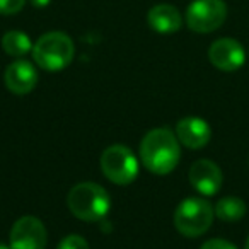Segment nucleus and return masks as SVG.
Instances as JSON below:
<instances>
[{"instance_id": "2eb2a0df", "label": "nucleus", "mask_w": 249, "mask_h": 249, "mask_svg": "<svg viewBox=\"0 0 249 249\" xmlns=\"http://www.w3.org/2000/svg\"><path fill=\"white\" fill-rule=\"evenodd\" d=\"M56 249H89V244L87 241L82 237V235H67L60 241V244L56 246Z\"/></svg>"}, {"instance_id": "f8f14e48", "label": "nucleus", "mask_w": 249, "mask_h": 249, "mask_svg": "<svg viewBox=\"0 0 249 249\" xmlns=\"http://www.w3.org/2000/svg\"><path fill=\"white\" fill-rule=\"evenodd\" d=\"M149 26L159 35H173L179 31L183 26V18L179 11L171 4H159L154 5L147 14Z\"/></svg>"}, {"instance_id": "f257e3e1", "label": "nucleus", "mask_w": 249, "mask_h": 249, "mask_svg": "<svg viewBox=\"0 0 249 249\" xmlns=\"http://www.w3.org/2000/svg\"><path fill=\"white\" fill-rule=\"evenodd\" d=\"M142 164L154 174H169L181 159V147L176 133L169 128H154L140 142Z\"/></svg>"}, {"instance_id": "20e7f679", "label": "nucleus", "mask_w": 249, "mask_h": 249, "mask_svg": "<svg viewBox=\"0 0 249 249\" xmlns=\"http://www.w3.org/2000/svg\"><path fill=\"white\" fill-rule=\"evenodd\" d=\"M215 210L205 198L190 196L178 205L174 212V227L184 237H200L212 227Z\"/></svg>"}, {"instance_id": "dca6fc26", "label": "nucleus", "mask_w": 249, "mask_h": 249, "mask_svg": "<svg viewBox=\"0 0 249 249\" xmlns=\"http://www.w3.org/2000/svg\"><path fill=\"white\" fill-rule=\"evenodd\" d=\"M26 0H0V14L14 16L22 11Z\"/></svg>"}, {"instance_id": "6ab92c4d", "label": "nucleus", "mask_w": 249, "mask_h": 249, "mask_svg": "<svg viewBox=\"0 0 249 249\" xmlns=\"http://www.w3.org/2000/svg\"><path fill=\"white\" fill-rule=\"evenodd\" d=\"M0 249H11V248H9V246H5V244H2V242H0Z\"/></svg>"}, {"instance_id": "423d86ee", "label": "nucleus", "mask_w": 249, "mask_h": 249, "mask_svg": "<svg viewBox=\"0 0 249 249\" xmlns=\"http://www.w3.org/2000/svg\"><path fill=\"white\" fill-rule=\"evenodd\" d=\"M227 19L224 0H193L186 9V24L193 33L208 35L220 28Z\"/></svg>"}, {"instance_id": "f3484780", "label": "nucleus", "mask_w": 249, "mask_h": 249, "mask_svg": "<svg viewBox=\"0 0 249 249\" xmlns=\"http://www.w3.org/2000/svg\"><path fill=\"white\" fill-rule=\"evenodd\" d=\"M200 249H237L232 242L225 241V239H208L201 244Z\"/></svg>"}, {"instance_id": "39448f33", "label": "nucleus", "mask_w": 249, "mask_h": 249, "mask_svg": "<svg viewBox=\"0 0 249 249\" xmlns=\"http://www.w3.org/2000/svg\"><path fill=\"white\" fill-rule=\"evenodd\" d=\"M101 169L111 183L126 186L139 176V160L128 147L116 143L101 154Z\"/></svg>"}, {"instance_id": "4468645a", "label": "nucleus", "mask_w": 249, "mask_h": 249, "mask_svg": "<svg viewBox=\"0 0 249 249\" xmlns=\"http://www.w3.org/2000/svg\"><path fill=\"white\" fill-rule=\"evenodd\" d=\"M2 48L7 55L16 56V58H22L33 52V43L29 36L22 31H7L2 36Z\"/></svg>"}, {"instance_id": "0eeeda50", "label": "nucleus", "mask_w": 249, "mask_h": 249, "mask_svg": "<svg viewBox=\"0 0 249 249\" xmlns=\"http://www.w3.org/2000/svg\"><path fill=\"white\" fill-rule=\"evenodd\" d=\"M46 242H48V234L39 218L26 215L12 225L9 237L11 249H45Z\"/></svg>"}, {"instance_id": "aec40b11", "label": "nucleus", "mask_w": 249, "mask_h": 249, "mask_svg": "<svg viewBox=\"0 0 249 249\" xmlns=\"http://www.w3.org/2000/svg\"><path fill=\"white\" fill-rule=\"evenodd\" d=\"M244 249H249V235H248V241H246V246H244Z\"/></svg>"}, {"instance_id": "6e6552de", "label": "nucleus", "mask_w": 249, "mask_h": 249, "mask_svg": "<svg viewBox=\"0 0 249 249\" xmlns=\"http://www.w3.org/2000/svg\"><path fill=\"white\" fill-rule=\"evenodd\" d=\"M208 60L222 72H235L246 62V52L234 38H220L208 48Z\"/></svg>"}, {"instance_id": "ddd939ff", "label": "nucleus", "mask_w": 249, "mask_h": 249, "mask_svg": "<svg viewBox=\"0 0 249 249\" xmlns=\"http://www.w3.org/2000/svg\"><path fill=\"white\" fill-rule=\"evenodd\" d=\"M213 210H215L217 218H220L222 222H229V224H232V222H237L244 217L248 207H246V203H244L242 198L224 196L217 201V205L213 207Z\"/></svg>"}, {"instance_id": "1a4fd4ad", "label": "nucleus", "mask_w": 249, "mask_h": 249, "mask_svg": "<svg viewBox=\"0 0 249 249\" xmlns=\"http://www.w3.org/2000/svg\"><path fill=\"white\" fill-rule=\"evenodd\" d=\"M190 183L195 190L203 196H213L220 191L222 183H224V174L220 167L208 159H198L191 164L190 173Z\"/></svg>"}, {"instance_id": "9d476101", "label": "nucleus", "mask_w": 249, "mask_h": 249, "mask_svg": "<svg viewBox=\"0 0 249 249\" xmlns=\"http://www.w3.org/2000/svg\"><path fill=\"white\" fill-rule=\"evenodd\" d=\"M4 82L11 92L24 96V94L31 92L38 84V70L31 62L19 58L7 65L4 73Z\"/></svg>"}, {"instance_id": "9b49d317", "label": "nucleus", "mask_w": 249, "mask_h": 249, "mask_svg": "<svg viewBox=\"0 0 249 249\" xmlns=\"http://www.w3.org/2000/svg\"><path fill=\"white\" fill-rule=\"evenodd\" d=\"M176 137L179 143H183L188 149H203L212 139V128L205 120L196 116H186L178 121Z\"/></svg>"}, {"instance_id": "a211bd4d", "label": "nucleus", "mask_w": 249, "mask_h": 249, "mask_svg": "<svg viewBox=\"0 0 249 249\" xmlns=\"http://www.w3.org/2000/svg\"><path fill=\"white\" fill-rule=\"evenodd\" d=\"M29 2H31V4L35 5V7L43 9V7H46V5H48L50 2H52V0H29Z\"/></svg>"}, {"instance_id": "f03ea898", "label": "nucleus", "mask_w": 249, "mask_h": 249, "mask_svg": "<svg viewBox=\"0 0 249 249\" xmlns=\"http://www.w3.org/2000/svg\"><path fill=\"white\" fill-rule=\"evenodd\" d=\"M67 205H69V210L79 220L97 222L107 215L111 207V198L109 193L101 184L84 181V183L75 184L69 191Z\"/></svg>"}, {"instance_id": "7ed1b4c3", "label": "nucleus", "mask_w": 249, "mask_h": 249, "mask_svg": "<svg viewBox=\"0 0 249 249\" xmlns=\"http://www.w3.org/2000/svg\"><path fill=\"white\" fill-rule=\"evenodd\" d=\"M33 60L43 70L58 72L69 67L75 55V46L69 35L62 31L45 33L33 45Z\"/></svg>"}]
</instances>
